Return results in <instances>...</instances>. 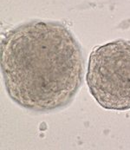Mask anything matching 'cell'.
Returning <instances> with one entry per match:
<instances>
[{
    "label": "cell",
    "mask_w": 130,
    "mask_h": 150,
    "mask_svg": "<svg viewBox=\"0 0 130 150\" xmlns=\"http://www.w3.org/2000/svg\"><path fill=\"white\" fill-rule=\"evenodd\" d=\"M1 70L15 103L48 113L69 105L77 94L83 81L84 57L63 23L30 21L3 36Z\"/></svg>",
    "instance_id": "1"
},
{
    "label": "cell",
    "mask_w": 130,
    "mask_h": 150,
    "mask_svg": "<svg viewBox=\"0 0 130 150\" xmlns=\"http://www.w3.org/2000/svg\"><path fill=\"white\" fill-rule=\"evenodd\" d=\"M86 82L89 92L105 109H130V41L118 39L90 53Z\"/></svg>",
    "instance_id": "2"
}]
</instances>
